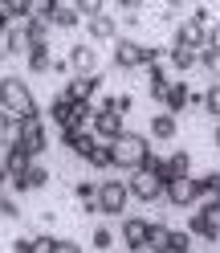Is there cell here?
Instances as JSON below:
<instances>
[{
  "mask_svg": "<svg viewBox=\"0 0 220 253\" xmlns=\"http://www.w3.org/2000/svg\"><path fill=\"white\" fill-rule=\"evenodd\" d=\"M0 110L4 115H17V119H37L41 115L37 94L29 90V82L21 74H4V82H0Z\"/></svg>",
  "mask_w": 220,
  "mask_h": 253,
  "instance_id": "obj_1",
  "label": "cell"
},
{
  "mask_svg": "<svg viewBox=\"0 0 220 253\" xmlns=\"http://www.w3.org/2000/svg\"><path fill=\"white\" fill-rule=\"evenodd\" d=\"M151 135H135V131H122L118 139H110V151H114V171H135L151 160Z\"/></svg>",
  "mask_w": 220,
  "mask_h": 253,
  "instance_id": "obj_2",
  "label": "cell"
},
{
  "mask_svg": "<svg viewBox=\"0 0 220 253\" xmlns=\"http://www.w3.org/2000/svg\"><path fill=\"white\" fill-rule=\"evenodd\" d=\"M127 200H135L131 196V184L127 180H102L98 184V216H127Z\"/></svg>",
  "mask_w": 220,
  "mask_h": 253,
  "instance_id": "obj_3",
  "label": "cell"
},
{
  "mask_svg": "<svg viewBox=\"0 0 220 253\" xmlns=\"http://www.w3.org/2000/svg\"><path fill=\"white\" fill-rule=\"evenodd\" d=\"M127 184H131V196L139 204H155V200H163V192H167V180L159 176V171H151V168L127 171Z\"/></svg>",
  "mask_w": 220,
  "mask_h": 253,
  "instance_id": "obj_4",
  "label": "cell"
},
{
  "mask_svg": "<svg viewBox=\"0 0 220 253\" xmlns=\"http://www.w3.org/2000/svg\"><path fill=\"white\" fill-rule=\"evenodd\" d=\"M110 66H114L118 74H135V70H143V41H135V37H114V53H110Z\"/></svg>",
  "mask_w": 220,
  "mask_h": 253,
  "instance_id": "obj_5",
  "label": "cell"
},
{
  "mask_svg": "<svg viewBox=\"0 0 220 253\" xmlns=\"http://www.w3.org/2000/svg\"><path fill=\"white\" fill-rule=\"evenodd\" d=\"M163 200L171 204V209H192V204H200V184H196V176H176V180H167Z\"/></svg>",
  "mask_w": 220,
  "mask_h": 253,
  "instance_id": "obj_6",
  "label": "cell"
},
{
  "mask_svg": "<svg viewBox=\"0 0 220 253\" xmlns=\"http://www.w3.org/2000/svg\"><path fill=\"white\" fill-rule=\"evenodd\" d=\"M118 237H122V245H127V249L143 253V249H151V220H143V216H122Z\"/></svg>",
  "mask_w": 220,
  "mask_h": 253,
  "instance_id": "obj_7",
  "label": "cell"
},
{
  "mask_svg": "<svg viewBox=\"0 0 220 253\" xmlns=\"http://www.w3.org/2000/svg\"><path fill=\"white\" fill-rule=\"evenodd\" d=\"M102 86H106V78L94 70V74H73L70 82L61 86V94H70L73 102H94V94H98Z\"/></svg>",
  "mask_w": 220,
  "mask_h": 253,
  "instance_id": "obj_8",
  "label": "cell"
},
{
  "mask_svg": "<svg viewBox=\"0 0 220 253\" xmlns=\"http://www.w3.org/2000/svg\"><path fill=\"white\" fill-rule=\"evenodd\" d=\"M90 131L98 135V139H118L122 131H127V115L122 110H94V119H90Z\"/></svg>",
  "mask_w": 220,
  "mask_h": 253,
  "instance_id": "obj_9",
  "label": "cell"
},
{
  "mask_svg": "<svg viewBox=\"0 0 220 253\" xmlns=\"http://www.w3.org/2000/svg\"><path fill=\"white\" fill-rule=\"evenodd\" d=\"M147 135L155 139V143H171V139L180 135V115L167 110V106H159V115H151V123H147Z\"/></svg>",
  "mask_w": 220,
  "mask_h": 253,
  "instance_id": "obj_10",
  "label": "cell"
},
{
  "mask_svg": "<svg viewBox=\"0 0 220 253\" xmlns=\"http://www.w3.org/2000/svg\"><path fill=\"white\" fill-rule=\"evenodd\" d=\"M187 229L196 233V241L220 245V229H216V220L208 216V209H204V204H192V209H187Z\"/></svg>",
  "mask_w": 220,
  "mask_h": 253,
  "instance_id": "obj_11",
  "label": "cell"
},
{
  "mask_svg": "<svg viewBox=\"0 0 220 253\" xmlns=\"http://www.w3.org/2000/svg\"><path fill=\"white\" fill-rule=\"evenodd\" d=\"M118 29H122V25L110 17L106 8H102V12H94V17H86V37H90V41H98V45H110V41L118 37Z\"/></svg>",
  "mask_w": 220,
  "mask_h": 253,
  "instance_id": "obj_12",
  "label": "cell"
},
{
  "mask_svg": "<svg viewBox=\"0 0 220 253\" xmlns=\"http://www.w3.org/2000/svg\"><path fill=\"white\" fill-rule=\"evenodd\" d=\"M21 147L33 151V155H45V147H49V131H45L41 115L37 119H21Z\"/></svg>",
  "mask_w": 220,
  "mask_h": 253,
  "instance_id": "obj_13",
  "label": "cell"
},
{
  "mask_svg": "<svg viewBox=\"0 0 220 253\" xmlns=\"http://www.w3.org/2000/svg\"><path fill=\"white\" fill-rule=\"evenodd\" d=\"M163 106L176 110V115H183L187 106H204V94H196L192 86L183 82V78H176V82H171V90H167V98H163Z\"/></svg>",
  "mask_w": 220,
  "mask_h": 253,
  "instance_id": "obj_14",
  "label": "cell"
},
{
  "mask_svg": "<svg viewBox=\"0 0 220 253\" xmlns=\"http://www.w3.org/2000/svg\"><path fill=\"white\" fill-rule=\"evenodd\" d=\"M45 184H49V168H41L37 160L29 164V168L21 171V176H12V180H8V188H12L17 196H21V192H41Z\"/></svg>",
  "mask_w": 220,
  "mask_h": 253,
  "instance_id": "obj_15",
  "label": "cell"
},
{
  "mask_svg": "<svg viewBox=\"0 0 220 253\" xmlns=\"http://www.w3.org/2000/svg\"><path fill=\"white\" fill-rule=\"evenodd\" d=\"M171 74H176V70H171L167 61H159V66H147V94H151V102H159V106H163L171 82H176Z\"/></svg>",
  "mask_w": 220,
  "mask_h": 253,
  "instance_id": "obj_16",
  "label": "cell"
},
{
  "mask_svg": "<svg viewBox=\"0 0 220 253\" xmlns=\"http://www.w3.org/2000/svg\"><path fill=\"white\" fill-rule=\"evenodd\" d=\"M167 66L176 70V74H192L200 66V49L196 45H176V41H167Z\"/></svg>",
  "mask_w": 220,
  "mask_h": 253,
  "instance_id": "obj_17",
  "label": "cell"
},
{
  "mask_svg": "<svg viewBox=\"0 0 220 253\" xmlns=\"http://www.w3.org/2000/svg\"><path fill=\"white\" fill-rule=\"evenodd\" d=\"M70 61H73V74H94L98 70V41H77L70 45Z\"/></svg>",
  "mask_w": 220,
  "mask_h": 253,
  "instance_id": "obj_18",
  "label": "cell"
},
{
  "mask_svg": "<svg viewBox=\"0 0 220 253\" xmlns=\"http://www.w3.org/2000/svg\"><path fill=\"white\" fill-rule=\"evenodd\" d=\"M171 41H176V45H196V49H204V45H208V25L183 17V21L176 25V33H171Z\"/></svg>",
  "mask_w": 220,
  "mask_h": 253,
  "instance_id": "obj_19",
  "label": "cell"
},
{
  "mask_svg": "<svg viewBox=\"0 0 220 253\" xmlns=\"http://www.w3.org/2000/svg\"><path fill=\"white\" fill-rule=\"evenodd\" d=\"M25 61H29V74L45 78V74L53 70V49H49V41H29V49H25Z\"/></svg>",
  "mask_w": 220,
  "mask_h": 253,
  "instance_id": "obj_20",
  "label": "cell"
},
{
  "mask_svg": "<svg viewBox=\"0 0 220 253\" xmlns=\"http://www.w3.org/2000/svg\"><path fill=\"white\" fill-rule=\"evenodd\" d=\"M29 49V33H25V21H8L4 25V61H12V57H21Z\"/></svg>",
  "mask_w": 220,
  "mask_h": 253,
  "instance_id": "obj_21",
  "label": "cell"
},
{
  "mask_svg": "<svg viewBox=\"0 0 220 253\" xmlns=\"http://www.w3.org/2000/svg\"><path fill=\"white\" fill-rule=\"evenodd\" d=\"M33 160H37V155H33V151H25L21 143H17V147H4V180L21 176V171H25L29 164H33Z\"/></svg>",
  "mask_w": 220,
  "mask_h": 253,
  "instance_id": "obj_22",
  "label": "cell"
},
{
  "mask_svg": "<svg viewBox=\"0 0 220 253\" xmlns=\"http://www.w3.org/2000/svg\"><path fill=\"white\" fill-rule=\"evenodd\" d=\"M53 25L61 29V33H77V29L86 25V17H82V8H77V4H61L53 12Z\"/></svg>",
  "mask_w": 220,
  "mask_h": 253,
  "instance_id": "obj_23",
  "label": "cell"
},
{
  "mask_svg": "<svg viewBox=\"0 0 220 253\" xmlns=\"http://www.w3.org/2000/svg\"><path fill=\"white\" fill-rule=\"evenodd\" d=\"M53 17H25V33H29V41H49V33H53Z\"/></svg>",
  "mask_w": 220,
  "mask_h": 253,
  "instance_id": "obj_24",
  "label": "cell"
},
{
  "mask_svg": "<svg viewBox=\"0 0 220 253\" xmlns=\"http://www.w3.org/2000/svg\"><path fill=\"white\" fill-rule=\"evenodd\" d=\"M192 241H196L192 229H171V241H167L163 253H192Z\"/></svg>",
  "mask_w": 220,
  "mask_h": 253,
  "instance_id": "obj_25",
  "label": "cell"
},
{
  "mask_svg": "<svg viewBox=\"0 0 220 253\" xmlns=\"http://www.w3.org/2000/svg\"><path fill=\"white\" fill-rule=\"evenodd\" d=\"M196 184H200V200L220 196V171H200V176H196Z\"/></svg>",
  "mask_w": 220,
  "mask_h": 253,
  "instance_id": "obj_26",
  "label": "cell"
},
{
  "mask_svg": "<svg viewBox=\"0 0 220 253\" xmlns=\"http://www.w3.org/2000/svg\"><path fill=\"white\" fill-rule=\"evenodd\" d=\"M0 17H4V25L8 21H25L29 17V0H0Z\"/></svg>",
  "mask_w": 220,
  "mask_h": 253,
  "instance_id": "obj_27",
  "label": "cell"
},
{
  "mask_svg": "<svg viewBox=\"0 0 220 253\" xmlns=\"http://www.w3.org/2000/svg\"><path fill=\"white\" fill-rule=\"evenodd\" d=\"M167 168H171V180H176V176H192V155H187V151H171L167 155Z\"/></svg>",
  "mask_w": 220,
  "mask_h": 253,
  "instance_id": "obj_28",
  "label": "cell"
},
{
  "mask_svg": "<svg viewBox=\"0 0 220 253\" xmlns=\"http://www.w3.org/2000/svg\"><path fill=\"white\" fill-rule=\"evenodd\" d=\"M204 115L220 123V78H216V82H212L208 90H204Z\"/></svg>",
  "mask_w": 220,
  "mask_h": 253,
  "instance_id": "obj_29",
  "label": "cell"
},
{
  "mask_svg": "<svg viewBox=\"0 0 220 253\" xmlns=\"http://www.w3.org/2000/svg\"><path fill=\"white\" fill-rule=\"evenodd\" d=\"M98 184L102 180H77L73 184V196L82 200V204H94V200H98Z\"/></svg>",
  "mask_w": 220,
  "mask_h": 253,
  "instance_id": "obj_30",
  "label": "cell"
},
{
  "mask_svg": "<svg viewBox=\"0 0 220 253\" xmlns=\"http://www.w3.org/2000/svg\"><path fill=\"white\" fill-rule=\"evenodd\" d=\"M200 66L208 70L212 78L220 74V45H204V49H200Z\"/></svg>",
  "mask_w": 220,
  "mask_h": 253,
  "instance_id": "obj_31",
  "label": "cell"
},
{
  "mask_svg": "<svg viewBox=\"0 0 220 253\" xmlns=\"http://www.w3.org/2000/svg\"><path fill=\"white\" fill-rule=\"evenodd\" d=\"M66 0H29V17H53Z\"/></svg>",
  "mask_w": 220,
  "mask_h": 253,
  "instance_id": "obj_32",
  "label": "cell"
},
{
  "mask_svg": "<svg viewBox=\"0 0 220 253\" xmlns=\"http://www.w3.org/2000/svg\"><path fill=\"white\" fill-rule=\"evenodd\" d=\"M167 241H171V229L163 225V220H155V225H151V249H155V253H163Z\"/></svg>",
  "mask_w": 220,
  "mask_h": 253,
  "instance_id": "obj_33",
  "label": "cell"
},
{
  "mask_svg": "<svg viewBox=\"0 0 220 253\" xmlns=\"http://www.w3.org/2000/svg\"><path fill=\"white\" fill-rule=\"evenodd\" d=\"M110 245H114V233H110L106 225H98V229L90 233V249H98V253H102V249H110Z\"/></svg>",
  "mask_w": 220,
  "mask_h": 253,
  "instance_id": "obj_34",
  "label": "cell"
},
{
  "mask_svg": "<svg viewBox=\"0 0 220 253\" xmlns=\"http://www.w3.org/2000/svg\"><path fill=\"white\" fill-rule=\"evenodd\" d=\"M187 17H192V21H200V25H216V12L208 8V4H204V0H200V4H192V8H187Z\"/></svg>",
  "mask_w": 220,
  "mask_h": 253,
  "instance_id": "obj_35",
  "label": "cell"
},
{
  "mask_svg": "<svg viewBox=\"0 0 220 253\" xmlns=\"http://www.w3.org/2000/svg\"><path fill=\"white\" fill-rule=\"evenodd\" d=\"M159 61H167V45H143V70L159 66Z\"/></svg>",
  "mask_w": 220,
  "mask_h": 253,
  "instance_id": "obj_36",
  "label": "cell"
},
{
  "mask_svg": "<svg viewBox=\"0 0 220 253\" xmlns=\"http://www.w3.org/2000/svg\"><path fill=\"white\" fill-rule=\"evenodd\" d=\"M0 216H4V220H17L21 216V204H17V192H12V188H8V196L0 200Z\"/></svg>",
  "mask_w": 220,
  "mask_h": 253,
  "instance_id": "obj_37",
  "label": "cell"
},
{
  "mask_svg": "<svg viewBox=\"0 0 220 253\" xmlns=\"http://www.w3.org/2000/svg\"><path fill=\"white\" fill-rule=\"evenodd\" d=\"M33 253H57V237L53 233H37L33 237Z\"/></svg>",
  "mask_w": 220,
  "mask_h": 253,
  "instance_id": "obj_38",
  "label": "cell"
},
{
  "mask_svg": "<svg viewBox=\"0 0 220 253\" xmlns=\"http://www.w3.org/2000/svg\"><path fill=\"white\" fill-rule=\"evenodd\" d=\"M70 4L82 8V17H94V12H102V8H106V0H70Z\"/></svg>",
  "mask_w": 220,
  "mask_h": 253,
  "instance_id": "obj_39",
  "label": "cell"
},
{
  "mask_svg": "<svg viewBox=\"0 0 220 253\" xmlns=\"http://www.w3.org/2000/svg\"><path fill=\"white\" fill-rule=\"evenodd\" d=\"M82 241H73V237H57V253H77Z\"/></svg>",
  "mask_w": 220,
  "mask_h": 253,
  "instance_id": "obj_40",
  "label": "cell"
},
{
  "mask_svg": "<svg viewBox=\"0 0 220 253\" xmlns=\"http://www.w3.org/2000/svg\"><path fill=\"white\" fill-rule=\"evenodd\" d=\"M139 25H143V17H139V12H122V29H127V33H135Z\"/></svg>",
  "mask_w": 220,
  "mask_h": 253,
  "instance_id": "obj_41",
  "label": "cell"
},
{
  "mask_svg": "<svg viewBox=\"0 0 220 253\" xmlns=\"http://www.w3.org/2000/svg\"><path fill=\"white\" fill-rule=\"evenodd\" d=\"M114 110H122V115H131V110H135V98H131V94H118V98H114Z\"/></svg>",
  "mask_w": 220,
  "mask_h": 253,
  "instance_id": "obj_42",
  "label": "cell"
},
{
  "mask_svg": "<svg viewBox=\"0 0 220 253\" xmlns=\"http://www.w3.org/2000/svg\"><path fill=\"white\" fill-rule=\"evenodd\" d=\"M12 253H33V237H17V241H12Z\"/></svg>",
  "mask_w": 220,
  "mask_h": 253,
  "instance_id": "obj_43",
  "label": "cell"
},
{
  "mask_svg": "<svg viewBox=\"0 0 220 253\" xmlns=\"http://www.w3.org/2000/svg\"><path fill=\"white\" fill-rule=\"evenodd\" d=\"M114 4H118L122 12H139V8H143V4H147V0H114Z\"/></svg>",
  "mask_w": 220,
  "mask_h": 253,
  "instance_id": "obj_44",
  "label": "cell"
},
{
  "mask_svg": "<svg viewBox=\"0 0 220 253\" xmlns=\"http://www.w3.org/2000/svg\"><path fill=\"white\" fill-rule=\"evenodd\" d=\"M167 4H171V8H180V12H187L192 4H200V0H167Z\"/></svg>",
  "mask_w": 220,
  "mask_h": 253,
  "instance_id": "obj_45",
  "label": "cell"
},
{
  "mask_svg": "<svg viewBox=\"0 0 220 253\" xmlns=\"http://www.w3.org/2000/svg\"><path fill=\"white\" fill-rule=\"evenodd\" d=\"M114 98H118V94H102V98H98V106H102V110H114Z\"/></svg>",
  "mask_w": 220,
  "mask_h": 253,
  "instance_id": "obj_46",
  "label": "cell"
},
{
  "mask_svg": "<svg viewBox=\"0 0 220 253\" xmlns=\"http://www.w3.org/2000/svg\"><path fill=\"white\" fill-rule=\"evenodd\" d=\"M212 147H220V123H216V131H212Z\"/></svg>",
  "mask_w": 220,
  "mask_h": 253,
  "instance_id": "obj_47",
  "label": "cell"
},
{
  "mask_svg": "<svg viewBox=\"0 0 220 253\" xmlns=\"http://www.w3.org/2000/svg\"><path fill=\"white\" fill-rule=\"evenodd\" d=\"M216 21H220V12H216Z\"/></svg>",
  "mask_w": 220,
  "mask_h": 253,
  "instance_id": "obj_48",
  "label": "cell"
},
{
  "mask_svg": "<svg viewBox=\"0 0 220 253\" xmlns=\"http://www.w3.org/2000/svg\"><path fill=\"white\" fill-rule=\"evenodd\" d=\"M216 78H220V74H216Z\"/></svg>",
  "mask_w": 220,
  "mask_h": 253,
  "instance_id": "obj_49",
  "label": "cell"
}]
</instances>
